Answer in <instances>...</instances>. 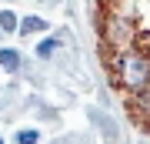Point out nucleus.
<instances>
[{
    "instance_id": "f257e3e1",
    "label": "nucleus",
    "mask_w": 150,
    "mask_h": 144,
    "mask_svg": "<svg viewBox=\"0 0 150 144\" xmlns=\"http://www.w3.org/2000/svg\"><path fill=\"white\" fill-rule=\"evenodd\" d=\"M17 64H20V54H17V50H0V67L13 70Z\"/></svg>"
},
{
    "instance_id": "f03ea898",
    "label": "nucleus",
    "mask_w": 150,
    "mask_h": 144,
    "mask_svg": "<svg viewBox=\"0 0 150 144\" xmlns=\"http://www.w3.org/2000/svg\"><path fill=\"white\" fill-rule=\"evenodd\" d=\"M20 30L23 34H37V30H47V24H43L40 17H27V20L20 24Z\"/></svg>"
},
{
    "instance_id": "7ed1b4c3",
    "label": "nucleus",
    "mask_w": 150,
    "mask_h": 144,
    "mask_svg": "<svg viewBox=\"0 0 150 144\" xmlns=\"http://www.w3.org/2000/svg\"><path fill=\"white\" fill-rule=\"evenodd\" d=\"M54 47H57V40L50 37V40H43L40 47H37V54H40V57H50V54H54Z\"/></svg>"
},
{
    "instance_id": "20e7f679",
    "label": "nucleus",
    "mask_w": 150,
    "mask_h": 144,
    "mask_svg": "<svg viewBox=\"0 0 150 144\" xmlns=\"http://www.w3.org/2000/svg\"><path fill=\"white\" fill-rule=\"evenodd\" d=\"M0 27H4V30H13V27H17V20H13V14H10V10L0 14Z\"/></svg>"
},
{
    "instance_id": "39448f33",
    "label": "nucleus",
    "mask_w": 150,
    "mask_h": 144,
    "mask_svg": "<svg viewBox=\"0 0 150 144\" xmlns=\"http://www.w3.org/2000/svg\"><path fill=\"white\" fill-rule=\"evenodd\" d=\"M17 144H37V131H20L17 134Z\"/></svg>"
},
{
    "instance_id": "423d86ee",
    "label": "nucleus",
    "mask_w": 150,
    "mask_h": 144,
    "mask_svg": "<svg viewBox=\"0 0 150 144\" xmlns=\"http://www.w3.org/2000/svg\"><path fill=\"white\" fill-rule=\"evenodd\" d=\"M0 144H4V141H0Z\"/></svg>"
}]
</instances>
